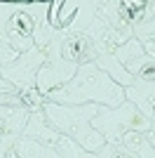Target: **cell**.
Returning a JSON list of instances; mask_svg holds the SVG:
<instances>
[{"label":"cell","instance_id":"obj_1","mask_svg":"<svg viewBox=\"0 0 155 158\" xmlns=\"http://www.w3.org/2000/svg\"><path fill=\"white\" fill-rule=\"evenodd\" d=\"M42 99L54 104H99L117 109L127 97H125V87L117 85L108 73H103L94 61H85L66 85L50 90Z\"/></svg>","mask_w":155,"mask_h":158},{"label":"cell","instance_id":"obj_2","mask_svg":"<svg viewBox=\"0 0 155 158\" xmlns=\"http://www.w3.org/2000/svg\"><path fill=\"white\" fill-rule=\"evenodd\" d=\"M42 111L59 135L75 139L78 144L92 153H99L106 146L101 132L94 130L92 118L99 113V104H54V102H42Z\"/></svg>","mask_w":155,"mask_h":158},{"label":"cell","instance_id":"obj_3","mask_svg":"<svg viewBox=\"0 0 155 158\" xmlns=\"http://www.w3.org/2000/svg\"><path fill=\"white\" fill-rule=\"evenodd\" d=\"M94 130L101 132L106 142H122L125 135L129 132H141L148 135L150 130V116L139 109L134 102L125 99L117 109H108V106H99V113L92 118Z\"/></svg>","mask_w":155,"mask_h":158},{"label":"cell","instance_id":"obj_4","mask_svg":"<svg viewBox=\"0 0 155 158\" xmlns=\"http://www.w3.org/2000/svg\"><path fill=\"white\" fill-rule=\"evenodd\" d=\"M127 73L134 78V83L125 87V97L129 102H134L146 116L153 113L155 106V54H136L125 64Z\"/></svg>","mask_w":155,"mask_h":158},{"label":"cell","instance_id":"obj_5","mask_svg":"<svg viewBox=\"0 0 155 158\" xmlns=\"http://www.w3.org/2000/svg\"><path fill=\"white\" fill-rule=\"evenodd\" d=\"M45 61H47L45 52H42L40 47H33L28 52L19 54V59H14L12 64H7L5 69H0V73H2V78H5L10 85H14L19 92H24V90H38V85H35V73H40V69L45 66Z\"/></svg>","mask_w":155,"mask_h":158},{"label":"cell","instance_id":"obj_6","mask_svg":"<svg viewBox=\"0 0 155 158\" xmlns=\"http://www.w3.org/2000/svg\"><path fill=\"white\" fill-rule=\"evenodd\" d=\"M31 5H24V10H19V12H14L12 17H10V21H7L5 26V33H7V45L14 47L19 54L28 52V50H33L35 47V40H33V35H35V21H33L31 17Z\"/></svg>","mask_w":155,"mask_h":158},{"label":"cell","instance_id":"obj_7","mask_svg":"<svg viewBox=\"0 0 155 158\" xmlns=\"http://www.w3.org/2000/svg\"><path fill=\"white\" fill-rule=\"evenodd\" d=\"M24 137L26 139H35L40 144H47V146L54 149V146L59 144L61 135L47 123L45 111L38 109V111H31V116H28V123H26V127H24Z\"/></svg>","mask_w":155,"mask_h":158},{"label":"cell","instance_id":"obj_8","mask_svg":"<svg viewBox=\"0 0 155 158\" xmlns=\"http://www.w3.org/2000/svg\"><path fill=\"white\" fill-rule=\"evenodd\" d=\"M12 151L17 153V158H59L57 149H52L47 144H40L35 139H26V137H21L17 142V146Z\"/></svg>","mask_w":155,"mask_h":158},{"label":"cell","instance_id":"obj_9","mask_svg":"<svg viewBox=\"0 0 155 158\" xmlns=\"http://www.w3.org/2000/svg\"><path fill=\"white\" fill-rule=\"evenodd\" d=\"M54 149H57L59 158H99L97 153H92V151H87V149H82L75 139L66 137V135H61V139H59V144L54 146Z\"/></svg>","mask_w":155,"mask_h":158},{"label":"cell","instance_id":"obj_10","mask_svg":"<svg viewBox=\"0 0 155 158\" xmlns=\"http://www.w3.org/2000/svg\"><path fill=\"white\" fill-rule=\"evenodd\" d=\"M122 142L127 146H132L136 153H139V158H155V146L148 142V137L146 135H141V132H129V135H125Z\"/></svg>","mask_w":155,"mask_h":158},{"label":"cell","instance_id":"obj_11","mask_svg":"<svg viewBox=\"0 0 155 158\" xmlns=\"http://www.w3.org/2000/svg\"><path fill=\"white\" fill-rule=\"evenodd\" d=\"M146 2H117V12L122 14V24L127 26H136L141 14L146 12Z\"/></svg>","mask_w":155,"mask_h":158},{"label":"cell","instance_id":"obj_12","mask_svg":"<svg viewBox=\"0 0 155 158\" xmlns=\"http://www.w3.org/2000/svg\"><path fill=\"white\" fill-rule=\"evenodd\" d=\"M97 156L99 158H139V153L132 146H127L125 142H106V146Z\"/></svg>","mask_w":155,"mask_h":158},{"label":"cell","instance_id":"obj_13","mask_svg":"<svg viewBox=\"0 0 155 158\" xmlns=\"http://www.w3.org/2000/svg\"><path fill=\"white\" fill-rule=\"evenodd\" d=\"M14 59H19V52L14 50V47L5 45L2 40H0V69H5L7 64H12Z\"/></svg>","mask_w":155,"mask_h":158},{"label":"cell","instance_id":"obj_14","mask_svg":"<svg viewBox=\"0 0 155 158\" xmlns=\"http://www.w3.org/2000/svg\"><path fill=\"white\" fill-rule=\"evenodd\" d=\"M146 137H148V142L155 146V106H153V113H150V130H148Z\"/></svg>","mask_w":155,"mask_h":158},{"label":"cell","instance_id":"obj_15","mask_svg":"<svg viewBox=\"0 0 155 158\" xmlns=\"http://www.w3.org/2000/svg\"><path fill=\"white\" fill-rule=\"evenodd\" d=\"M7 158H17V153H14V151H12V153H10V156H7Z\"/></svg>","mask_w":155,"mask_h":158}]
</instances>
